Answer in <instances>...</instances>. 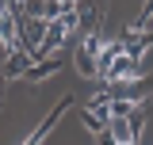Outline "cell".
<instances>
[{"instance_id":"obj_1","label":"cell","mask_w":153,"mask_h":145,"mask_svg":"<svg viewBox=\"0 0 153 145\" xmlns=\"http://www.w3.org/2000/svg\"><path fill=\"white\" fill-rule=\"evenodd\" d=\"M76 27H80V12L76 8H69L61 19H54V23H46V31H42V42H38V54H54L57 46L65 42V35H73Z\"/></svg>"},{"instance_id":"obj_2","label":"cell","mask_w":153,"mask_h":145,"mask_svg":"<svg viewBox=\"0 0 153 145\" xmlns=\"http://www.w3.org/2000/svg\"><path fill=\"white\" fill-rule=\"evenodd\" d=\"M0 46L8 54L19 50V8L16 4H4V0H0Z\"/></svg>"},{"instance_id":"obj_6","label":"cell","mask_w":153,"mask_h":145,"mask_svg":"<svg viewBox=\"0 0 153 145\" xmlns=\"http://www.w3.org/2000/svg\"><path fill=\"white\" fill-rule=\"evenodd\" d=\"M50 72H54V65L46 61V65H31V72H27V76H31V80H42V76H50Z\"/></svg>"},{"instance_id":"obj_3","label":"cell","mask_w":153,"mask_h":145,"mask_svg":"<svg viewBox=\"0 0 153 145\" xmlns=\"http://www.w3.org/2000/svg\"><path fill=\"white\" fill-rule=\"evenodd\" d=\"M142 122H146V115L142 107L134 111L130 118H111L107 126H111V141L115 145H138V134H142Z\"/></svg>"},{"instance_id":"obj_4","label":"cell","mask_w":153,"mask_h":145,"mask_svg":"<svg viewBox=\"0 0 153 145\" xmlns=\"http://www.w3.org/2000/svg\"><path fill=\"white\" fill-rule=\"evenodd\" d=\"M138 76H142L138 57H130L126 50H119V57L111 61V69L103 72V80H107V84H130V80H138Z\"/></svg>"},{"instance_id":"obj_5","label":"cell","mask_w":153,"mask_h":145,"mask_svg":"<svg viewBox=\"0 0 153 145\" xmlns=\"http://www.w3.org/2000/svg\"><path fill=\"white\" fill-rule=\"evenodd\" d=\"M27 72H31V54L27 50L8 54V76H27Z\"/></svg>"}]
</instances>
